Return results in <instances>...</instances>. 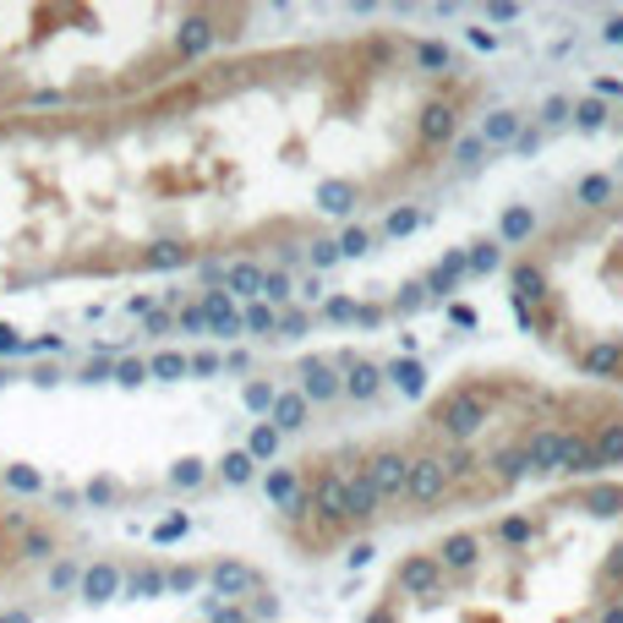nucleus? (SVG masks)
<instances>
[{"instance_id":"nucleus-1","label":"nucleus","mask_w":623,"mask_h":623,"mask_svg":"<svg viewBox=\"0 0 623 623\" xmlns=\"http://www.w3.org/2000/svg\"><path fill=\"white\" fill-rule=\"evenodd\" d=\"M487 72L416 28L224 50L94 110L0 115V295L318 246L427 197Z\"/></svg>"},{"instance_id":"nucleus-5","label":"nucleus","mask_w":623,"mask_h":623,"mask_svg":"<svg viewBox=\"0 0 623 623\" xmlns=\"http://www.w3.org/2000/svg\"><path fill=\"white\" fill-rule=\"evenodd\" d=\"M503 284L563 378L623 400V186L547 213L509 252Z\"/></svg>"},{"instance_id":"nucleus-4","label":"nucleus","mask_w":623,"mask_h":623,"mask_svg":"<svg viewBox=\"0 0 623 623\" xmlns=\"http://www.w3.org/2000/svg\"><path fill=\"white\" fill-rule=\"evenodd\" d=\"M252 7H0V115L94 110L241 50Z\"/></svg>"},{"instance_id":"nucleus-3","label":"nucleus","mask_w":623,"mask_h":623,"mask_svg":"<svg viewBox=\"0 0 623 623\" xmlns=\"http://www.w3.org/2000/svg\"><path fill=\"white\" fill-rule=\"evenodd\" d=\"M362 623H623V476H590L411 547Z\"/></svg>"},{"instance_id":"nucleus-6","label":"nucleus","mask_w":623,"mask_h":623,"mask_svg":"<svg viewBox=\"0 0 623 623\" xmlns=\"http://www.w3.org/2000/svg\"><path fill=\"white\" fill-rule=\"evenodd\" d=\"M56 541H61V525L45 509L17 503V498L0 492V590L23 585L56 552Z\"/></svg>"},{"instance_id":"nucleus-2","label":"nucleus","mask_w":623,"mask_h":623,"mask_svg":"<svg viewBox=\"0 0 623 623\" xmlns=\"http://www.w3.org/2000/svg\"><path fill=\"white\" fill-rule=\"evenodd\" d=\"M623 400L530 372L471 367L411 416L295 460L279 492L284 536L323 558L378 530L481 520L536 492L618 476Z\"/></svg>"}]
</instances>
